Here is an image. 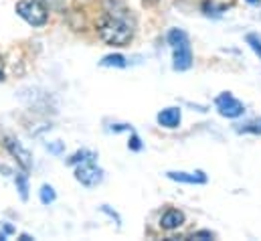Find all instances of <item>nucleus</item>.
I'll use <instances>...</instances> for the list:
<instances>
[{
	"label": "nucleus",
	"mask_w": 261,
	"mask_h": 241,
	"mask_svg": "<svg viewBox=\"0 0 261 241\" xmlns=\"http://www.w3.org/2000/svg\"><path fill=\"white\" fill-rule=\"evenodd\" d=\"M191 237L193 239H215V233H211V231H196Z\"/></svg>",
	"instance_id": "obj_17"
},
{
	"label": "nucleus",
	"mask_w": 261,
	"mask_h": 241,
	"mask_svg": "<svg viewBox=\"0 0 261 241\" xmlns=\"http://www.w3.org/2000/svg\"><path fill=\"white\" fill-rule=\"evenodd\" d=\"M247 2H249V4H259L261 0H247Z\"/></svg>",
	"instance_id": "obj_23"
},
{
	"label": "nucleus",
	"mask_w": 261,
	"mask_h": 241,
	"mask_svg": "<svg viewBox=\"0 0 261 241\" xmlns=\"http://www.w3.org/2000/svg\"><path fill=\"white\" fill-rule=\"evenodd\" d=\"M172 51H174V55H172V61H174L172 67L176 71H187V69L193 67V49H191V41L189 39L182 41V43H178V45H174Z\"/></svg>",
	"instance_id": "obj_6"
},
{
	"label": "nucleus",
	"mask_w": 261,
	"mask_h": 241,
	"mask_svg": "<svg viewBox=\"0 0 261 241\" xmlns=\"http://www.w3.org/2000/svg\"><path fill=\"white\" fill-rule=\"evenodd\" d=\"M247 45L253 49L255 55H259V59H261V39L259 37H257V35H247Z\"/></svg>",
	"instance_id": "obj_16"
},
{
	"label": "nucleus",
	"mask_w": 261,
	"mask_h": 241,
	"mask_svg": "<svg viewBox=\"0 0 261 241\" xmlns=\"http://www.w3.org/2000/svg\"><path fill=\"white\" fill-rule=\"evenodd\" d=\"M4 146H6V150L10 152V156L16 158V162H18V166H20L22 171L29 173V171L33 168V156H31V152H29L18 140L6 138V140H4Z\"/></svg>",
	"instance_id": "obj_5"
},
{
	"label": "nucleus",
	"mask_w": 261,
	"mask_h": 241,
	"mask_svg": "<svg viewBox=\"0 0 261 241\" xmlns=\"http://www.w3.org/2000/svg\"><path fill=\"white\" fill-rule=\"evenodd\" d=\"M146 4H154V2H158V0H144Z\"/></svg>",
	"instance_id": "obj_24"
},
{
	"label": "nucleus",
	"mask_w": 261,
	"mask_h": 241,
	"mask_svg": "<svg viewBox=\"0 0 261 241\" xmlns=\"http://www.w3.org/2000/svg\"><path fill=\"white\" fill-rule=\"evenodd\" d=\"M20 239H22V241H31L33 237H31V235H27V233H22V235H20Z\"/></svg>",
	"instance_id": "obj_22"
},
{
	"label": "nucleus",
	"mask_w": 261,
	"mask_h": 241,
	"mask_svg": "<svg viewBox=\"0 0 261 241\" xmlns=\"http://www.w3.org/2000/svg\"><path fill=\"white\" fill-rule=\"evenodd\" d=\"M16 14L31 27H43L49 20V10L39 0H18Z\"/></svg>",
	"instance_id": "obj_2"
},
{
	"label": "nucleus",
	"mask_w": 261,
	"mask_h": 241,
	"mask_svg": "<svg viewBox=\"0 0 261 241\" xmlns=\"http://www.w3.org/2000/svg\"><path fill=\"white\" fill-rule=\"evenodd\" d=\"M128 146H130L132 150H142V142H140V138L136 136V134H132L130 142H128Z\"/></svg>",
	"instance_id": "obj_18"
},
{
	"label": "nucleus",
	"mask_w": 261,
	"mask_h": 241,
	"mask_svg": "<svg viewBox=\"0 0 261 241\" xmlns=\"http://www.w3.org/2000/svg\"><path fill=\"white\" fill-rule=\"evenodd\" d=\"M95 158H97L95 152H91V150H79V152H75L67 160V164L69 166H77V164H83V162H95Z\"/></svg>",
	"instance_id": "obj_10"
},
{
	"label": "nucleus",
	"mask_w": 261,
	"mask_h": 241,
	"mask_svg": "<svg viewBox=\"0 0 261 241\" xmlns=\"http://www.w3.org/2000/svg\"><path fill=\"white\" fill-rule=\"evenodd\" d=\"M47 148H49L53 154H61V150H63V144H61V142H57V144H47Z\"/></svg>",
	"instance_id": "obj_20"
},
{
	"label": "nucleus",
	"mask_w": 261,
	"mask_h": 241,
	"mask_svg": "<svg viewBox=\"0 0 261 241\" xmlns=\"http://www.w3.org/2000/svg\"><path fill=\"white\" fill-rule=\"evenodd\" d=\"M215 106H217L219 114H221L223 118H229V120L241 118V116L245 114V106H243V104H241L233 93H229V91H225V93L217 95Z\"/></svg>",
	"instance_id": "obj_3"
},
{
	"label": "nucleus",
	"mask_w": 261,
	"mask_h": 241,
	"mask_svg": "<svg viewBox=\"0 0 261 241\" xmlns=\"http://www.w3.org/2000/svg\"><path fill=\"white\" fill-rule=\"evenodd\" d=\"M156 120L160 126H164V128H178L180 126V120H182V114H180V108H166V110H162L158 116H156Z\"/></svg>",
	"instance_id": "obj_9"
},
{
	"label": "nucleus",
	"mask_w": 261,
	"mask_h": 241,
	"mask_svg": "<svg viewBox=\"0 0 261 241\" xmlns=\"http://www.w3.org/2000/svg\"><path fill=\"white\" fill-rule=\"evenodd\" d=\"M166 177L174 182H185V184H204L206 182V175L195 171V173H182V171H170L166 173Z\"/></svg>",
	"instance_id": "obj_8"
},
{
	"label": "nucleus",
	"mask_w": 261,
	"mask_h": 241,
	"mask_svg": "<svg viewBox=\"0 0 261 241\" xmlns=\"http://www.w3.org/2000/svg\"><path fill=\"white\" fill-rule=\"evenodd\" d=\"M136 33V18L122 0H108L106 12L97 20V35L112 47L130 45Z\"/></svg>",
	"instance_id": "obj_1"
},
{
	"label": "nucleus",
	"mask_w": 261,
	"mask_h": 241,
	"mask_svg": "<svg viewBox=\"0 0 261 241\" xmlns=\"http://www.w3.org/2000/svg\"><path fill=\"white\" fill-rule=\"evenodd\" d=\"M43 6H49V8H59L63 4V0H39Z\"/></svg>",
	"instance_id": "obj_19"
},
{
	"label": "nucleus",
	"mask_w": 261,
	"mask_h": 241,
	"mask_svg": "<svg viewBox=\"0 0 261 241\" xmlns=\"http://www.w3.org/2000/svg\"><path fill=\"white\" fill-rule=\"evenodd\" d=\"M237 130H239V132H251V134H261V118L247 122L245 126H241V128H237Z\"/></svg>",
	"instance_id": "obj_15"
},
{
	"label": "nucleus",
	"mask_w": 261,
	"mask_h": 241,
	"mask_svg": "<svg viewBox=\"0 0 261 241\" xmlns=\"http://www.w3.org/2000/svg\"><path fill=\"white\" fill-rule=\"evenodd\" d=\"M185 225V213L180 209H168L160 217V227L166 231H174Z\"/></svg>",
	"instance_id": "obj_7"
},
{
	"label": "nucleus",
	"mask_w": 261,
	"mask_h": 241,
	"mask_svg": "<svg viewBox=\"0 0 261 241\" xmlns=\"http://www.w3.org/2000/svg\"><path fill=\"white\" fill-rule=\"evenodd\" d=\"M4 79V63H2V57H0V81Z\"/></svg>",
	"instance_id": "obj_21"
},
{
	"label": "nucleus",
	"mask_w": 261,
	"mask_h": 241,
	"mask_svg": "<svg viewBox=\"0 0 261 241\" xmlns=\"http://www.w3.org/2000/svg\"><path fill=\"white\" fill-rule=\"evenodd\" d=\"M187 39H189V35H187L182 29H170L168 35H166V41H168L170 47H174V45H178V43H182V41H187Z\"/></svg>",
	"instance_id": "obj_12"
},
{
	"label": "nucleus",
	"mask_w": 261,
	"mask_h": 241,
	"mask_svg": "<svg viewBox=\"0 0 261 241\" xmlns=\"http://www.w3.org/2000/svg\"><path fill=\"white\" fill-rule=\"evenodd\" d=\"M14 181H16V188H18V192H20V199H22V201H27V199H29V175H27V171L18 173Z\"/></svg>",
	"instance_id": "obj_11"
},
{
	"label": "nucleus",
	"mask_w": 261,
	"mask_h": 241,
	"mask_svg": "<svg viewBox=\"0 0 261 241\" xmlns=\"http://www.w3.org/2000/svg\"><path fill=\"white\" fill-rule=\"evenodd\" d=\"M75 181L81 182L87 188H93V186H97L99 182L103 181V171L95 162L77 164V168H75Z\"/></svg>",
	"instance_id": "obj_4"
},
{
	"label": "nucleus",
	"mask_w": 261,
	"mask_h": 241,
	"mask_svg": "<svg viewBox=\"0 0 261 241\" xmlns=\"http://www.w3.org/2000/svg\"><path fill=\"white\" fill-rule=\"evenodd\" d=\"M99 65L101 67H118V69H122L128 63H126V57H122V55H108V57H103L99 61Z\"/></svg>",
	"instance_id": "obj_13"
},
{
	"label": "nucleus",
	"mask_w": 261,
	"mask_h": 241,
	"mask_svg": "<svg viewBox=\"0 0 261 241\" xmlns=\"http://www.w3.org/2000/svg\"><path fill=\"white\" fill-rule=\"evenodd\" d=\"M39 197H41V203H43V205H51V203H55V199H57L55 188H53L51 184H43Z\"/></svg>",
	"instance_id": "obj_14"
}]
</instances>
